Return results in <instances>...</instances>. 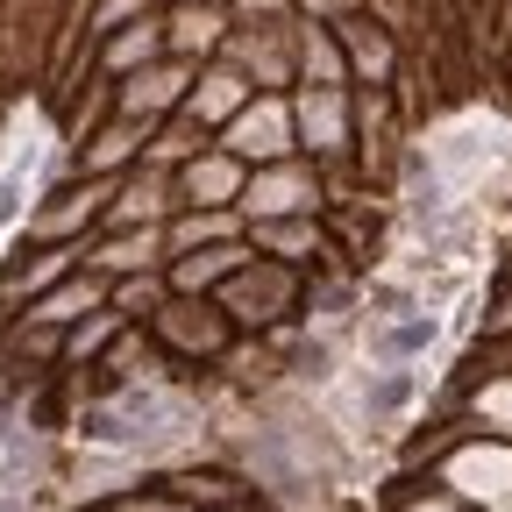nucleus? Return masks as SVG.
I'll use <instances>...</instances> for the list:
<instances>
[{"label":"nucleus","instance_id":"nucleus-1","mask_svg":"<svg viewBox=\"0 0 512 512\" xmlns=\"http://www.w3.org/2000/svg\"><path fill=\"white\" fill-rule=\"evenodd\" d=\"M427 484L470 512H512V441H491V434H470L463 420H448V441L427 456Z\"/></svg>","mask_w":512,"mask_h":512},{"label":"nucleus","instance_id":"nucleus-2","mask_svg":"<svg viewBox=\"0 0 512 512\" xmlns=\"http://www.w3.org/2000/svg\"><path fill=\"white\" fill-rule=\"evenodd\" d=\"M214 306L235 320V335H278L299 328V306H306V271L271 264V256H249V264L214 292Z\"/></svg>","mask_w":512,"mask_h":512},{"label":"nucleus","instance_id":"nucleus-3","mask_svg":"<svg viewBox=\"0 0 512 512\" xmlns=\"http://www.w3.org/2000/svg\"><path fill=\"white\" fill-rule=\"evenodd\" d=\"M143 335L157 342V356L171 370H221V356L235 349V320L214 306V299H164L150 320H143Z\"/></svg>","mask_w":512,"mask_h":512},{"label":"nucleus","instance_id":"nucleus-4","mask_svg":"<svg viewBox=\"0 0 512 512\" xmlns=\"http://www.w3.org/2000/svg\"><path fill=\"white\" fill-rule=\"evenodd\" d=\"M107 200H114V178H57L43 200H29V214H22V242H29V249L86 242V235L100 228Z\"/></svg>","mask_w":512,"mask_h":512},{"label":"nucleus","instance_id":"nucleus-5","mask_svg":"<svg viewBox=\"0 0 512 512\" xmlns=\"http://www.w3.org/2000/svg\"><path fill=\"white\" fill-rule=\"evenodd\" d=\"M320 207H328V178H320L306 157L256 164L242 178V200H235L242 228H256V221H299V214H320Z\"/></svg>","mask_w":512,"mask_h":512},{"label":"nucleus","instance_id":"nucleus-6","mask_svg":"<svg viewBox=\"0 0 512 512\" xmlns=\"http://www.w3.org/2000/svg\"><path fill=\"white\" fill-rule=\"evenodd\" d=\"M292 136H299V157L313 171L349 164L356 157V93H342V86H299L292 93Z\"/></svg>","mask_w":512,"mask_h":512},{"label":"nucleus","instance_id":"nucleus-7","mask_svg":"<svg viewBox=\"0 0 512 512\" xmlns=\"http://www.w3.org/2000/svg\"><path fill=\"white\" fill-rule=\"evenodd\" d=\"M235 164H285V157H299V136H292V93H256L221 136H214Z\"/></svg>","mask_w":512,"mask_h":512},{"label":"nucleus","instance_id":"nucleus-8","mask_svg":"<svg viewBox=\"0 0 512 512\" xmlns=\"http://www.w3.org/2000/svg\"><path fill=\"white\" fill-rule=\"evenodd\" d=\"M221 64L249 79V93H292L299 86V72H292V22H242V29H228Z\"/></svg>","mask_w":512,"mask_h":512},{"label":"nucleus","instance_id":"nucleus-9","mask_svg":"<svg viewBox=\"0 0 512 512\" xmlns=\"http://www.w3.org/2000/svg\"><path fill=\"white\" fill-rule=\"evenodd\" d=\"M192 79H200V64L157 57V64H143V72H128L121 86H107V114H121V121H143V128H157V121H171V114L185 107Z\"/></svg>","mask_w":512,"mask_h":512},{"label":"nucleus","instance_id":"nucleus-10","mask_svg":"<svg viewBox=\"0 0 512 512\" xmlns=\"http://www.w3.org/2000/svg\"><path fill=\"white\" fill-rule=\"evenodd\" d=\"M150 150V128L143 121H121V114H100L86 136H72V164L64 178H128Z\"/></svg>","mask_w":512,"mask_h":512},{"label":"nucleus","instance_id":"nucleus-11","mask_svg":"<svg viewBox=\"0 0 512 512\" xmlns=\"http://www.w3.org/2000/svg\"><path fill=\"white\" fill-rule=\"evenodd\" d=\"M335 29V43H342V64H349V93H384L399 79V43H392V29H384L370 8H356V15H342V22H328Z\"/></svg>","mask_w":512,"mask_h":512},{"label":"nucleus","instance_id":"nucleus-12","mask_svg":"<svg viewBox=\"0 0 512 512\" xmlns=\"http://www.w3.org/2000/svg\"><path fill=\"white\" fill-rule=\"evenodd\" d=\"M171 264V249H164V228H114V235H86L79 242V271L93 278H150Z\"/></svg>","mask_w":512,"mask_h":512},{"label":"nucleus","instance_id":"nucleus-13","mask_svg":"<svg viewBox=\"0 0 512 512\" xmlns=\"http://www.w3.org/2000/svg\"><path fill=\"white\" fill-rule=\"evenodd\" d=\"M171 214H178L171 171L136 164L128 178H114V200H107V214H100V228H93V235H114V228H164Z\"/></svg>","mask_w":512,"mask_h":512},{"label":"nucleus","instance_id":"nucleus-14","mask_svg":"<svg viewBox=\"0 0 512 512\" xmlns=\"http://www.w3.org/2000/svg\"><path fill=\"white\" fill-rule=\"evenodd\" d=\"M242 242H249V256H271V264H292V271H313V264H335V256H342L320 214H299V221H256V228H242Z\"/></svg>","mask_w":512,"mask_h":512},{"label":"nucleus","instance_id":"nucleus-15","mask_svg":"<svg viewBox=\"0 0 512 512\" xmlns=\"http://www.w3.org/2000/svg\"><path fill=\"white\" fill-rule=\"evenodd\" d=\"M157 29H164V57H178V64H214L235 22L214 8V0H178V8H157Z\"/></svg>","mask_w":512,"mask_h":512},{"label":"nucleus","instance_id":"nucleus-16","mask_svg":"<svg viewBox=\"0 0 512 512\" xmlns=\"http://www.w3.org/2000/svg\"><path fill=\"white\" fill-rule=\"evenodd\" d=\"M242 178H249V164H235L221 143H207V150H192L171 171V192H178V207H235L242 200Z\"/></svg>","mask_w":512,"mask_h":512},{"label":"nucleus","instance_id":"nucleus-17","mask_svg":"<svg viewBox=\"0 0 512 512\" xmlns=\"http://www.w3.org/2000/svg\"><path fill=\"white\" fill-rule=\"evenodd\" d=\"M249 100H256V93H249V79H242V72H228V64L214 57V64H200V79H192V93H185L178 121H192V128H200V136L214 143V136H221V128H228Z\"/></svg>","mask_w":512,"mask_h":512},{"label":"nucleus","instance_id":"nucleus-18","mask_svg":"<svg viewBox=\"0 0 512 512\" xmlns=\"http://www.w3.org/2000/svg\"><path fill=\"white\" fill-rule=\"evenodd\" d=\"M72 271H79V242H57V249H29L22 242V256L0 271V313H22L29 299H43L50 285H64Z\"/></svg>","mask_w":512,"mask_h":512},{"label":"nucleus","instance_id":"nucleus-19","mask_svg":"<svg viewBox=\"0 0 512 512\" xmlns=\"http://www.w3.org/2000/svg\"><path fill=\"white\" fill-rule=\"evenodd\" d=\"M242 264H249V242H214V249L171 256V264H164V292L171 299H214Z\"/></svg>","mask_w":512,"mask_h":512},{"label":"nucleus","instance_id":"nucleus-20","mask_svg":"<svg viewBox=\"0 0 512 512\" xmlns=\"http://www.w3.org/2000/svg\"><path fill=\"white\" fill-rule=\"evenodd\" d=\"M107 306V278H93V271H72V278H64V285H50L43 299H29L22 313H8V320H36V328H79V320L86 313H100Z\"/></svg>","mask_w":512,"mask_h":512},{"label":"nucleus","instance_id":"nucleus-21","mask_svg":"<svg viewBox=\"0 0 512 512\" xmlns=\"http://www.w3.org/2000/svg\"><path fill=\"white\" fill-rule=\"evenodd\" d=\"M157 57H164V29H157V15H143V22H128V29L93 43V72L107 86H121L128 72H143V64H157Z\"/></svg>","mask_w":512,"mask_h":512},{"label":"nucleus","instance_id":"nucleus-22","mask_svg":"<svg viewBox=\"0 0 512 512\" xmlns=\"http://www.w3.org/2000/svg\"><path fill=\"white\" fill-rule=\"evenodd\" d=\"M292 72H299V86H342L349 93V64H342V43L328 22H306V15L292 22Z\"/></svg>","mask_w":512,"mask_h":512},{"label":"nucleus","instance_id":"nucleus-23","mask_svg":"<svg viewBox=\"0 0 512 512\" xmlns=\"http://www.w3.org/2000/svg\"><path fill=\"white\" fill-rule=\"evenodd\" d=\"M456 420L470 434H491V441H512V370H477L463 384V406Z\"/></svg>","mask_w":512,"mask_h":512},{"label":"nucleus","instance_id":"nucleus-24","mask_svg":"<svg viewBox=\"0 0 512 512\" xmlns=\"http://www.w3.org/2000/svg\"><path fill=\"white\" fill-rule=\"evenodd\" d=\"M214 242H242V214L235 207H178L164 221V249L192 256V249H214Z\"/></svg>","mask_w":512,"mask_h":512},{"label":"nucleus","instance_id":"nucleus-25","mask_svg":"<svg viewBox=\"0 0 512 512\" xmlns=\"http://www.w3.org/2000/svg\"><path fill=\"white\" fill-rule=\"evenodd\" d=\"M121 328H128V320H121V313H107V306H100V313H86L79 328H64V370H57V377L93 370V363L114 349V335H121Z\"/></svg>","mask_w":512,"mask_h":512},{"label":"nucleus","instance_id":"nucleus-26","mask_svg":"<svg viewBox=\"0 0 512 512\" xmlns=\"http://www.w3.org/2000/svg\"><path fill=\"white\" fill-rule=\"evenodd\" d=\"M164 299H171V292H164V271H150V278H114V285H107V313H121L128 328H143Z\"/></svg>","mask_w":512,"mask_h":512},{"label":"nucleus","instance_id":"nucleus-27","mask_svg":"<svg viewBox=\"0 0 512 512\" xmlns=\"http://www.w3.org/2000/svg\"><path fill=\"white\" fill-rule=\"evenodd\" d=\"M192 150H207V136H200L192 121H178V114H171V121H157V128H150V150H143V164H157V171H178Z\"/></svg>","mask_w":512,"mask_h":512},{"label":"nucleus","instance_id":"nucleus-28","mask_svg":"<svg viewBox=\"0 0 512 512\" xmlns=\"http://www.w3.org/2000/svg\"><path fill=\"white\" fill-rule=\"evenodd\" d=\"M143 15H157V0H86V8H79V29H86V50H93L100 36H114V29H128V22H143Z\"/></svg>","mask_w":512,"mask_h":512},{"label":"nucleus","instance_id":"nucleus-29","mask_svg":"<svg viewBox=\"0 0 512 512\" xmlns=\"http://www.w3.org/2000/svg\"><path fill=\"white\" fill-rule=\"evenodd\" d=\"M384 512H470V505H456L448 491H434V484H420V477H406L399 491H392V505Z\"/></svg>","mask_w":512,"mask_h":512},{"label":"nucleus","instance_id":"nucleus-30","mask_svg":"<svg viewBox=\"0 0 512 512\" xmlns=\"http://www.w3.org/2000/svg\"><path fill=\"white\" fill-rule=\"evenodd\" d=\"M214 8L242 29V22H299V8L292 0H214Z\"/></svg>","mask_w":512,"mask_h":512},{"label":"nucleus","instance_id":"nucleus-31","mask_svg":"<svg viewBox=\"0 0 512 512\" xmlns=\"http://www.w3.org/2000/svg\"><path fill=\"white\" fill-rule=\"evenodd\" d=\"M292 8L306 15V22H342V15H356L363 0H292Z\"/></svg>","mask_w":512,"mask_h":512},{"label":"nucleus","instance_id":"nucleus-32","mask_svg":"<svg viewBox=\"0 0 512 512\" xmlns=\"http://www.w3.org/2000/svg\"><path fill=\"white\" fill-rule=\"evenodd\" d=\"M15 214H22V171H15V178H0V228H8Z\"/></svg>","mask_w":512,"mask_h":512},{"label":"nucleus","instance_id":"nucleus-33","mask_svg":"<svg viewBox=\"0 0 512 512\" xmlns=\"http://www.w3.org/2000/svg\"><path fill=\"white\" fill-rule=\"evenodd\" d=\"M491 335H512V285L498 292V313H491Z\"/></svg>","mask_w":512,"mask_h":512},{"label":"nucleus","instance_id":"nucleus-34","mask_svg":"<svg viewBox=\"0 0 512 512\" xmlns=\"http://www.w3.org/2000/svg\"><path fill=\"white\" fill-rule=\"evenodd\" d=\"M491 370H512V335H491Z\"/></svg>","mask_w":512,"mask_h":512},{"label":"nucleus","instance_id":"nucleus-35","mask_svg":"<svg viewBox=\"0 0 512 512\" xmlns=\"http://www.w3.org/2000/svg\"><path fill=\"white\" fill-rule=\"evenodd\" d=\"M157 8H178V0H157Z\"/></svg>","mask_w":512,"mask_h":512}]
</instances>
